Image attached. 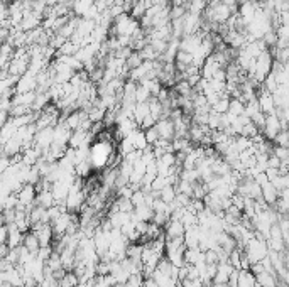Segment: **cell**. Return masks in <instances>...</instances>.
Masks as SVG:
<instances>
[{
	"label": "cell",
	"instance_id": "26",
	"mask_svg": "<svg viewBox=\"0 0 289 287\" xmlns=\"http://www.w3.org/2000/svg\"><path fill=\"white\" fill-rule=\"evenodd\" d=\"M78 284H80V279H78V276L73 270H69V272L59 281V287H76Z\"/></svg>",
	"mask_w": 289,
	"mask_h": 287
},
{
	"label": "cell",
	"instance_id": "30",
	"mask_svg": "<svg viewBox=\"0 0 289 287\" xmlns=\"http://www.w3.org/2000/svg\"><path fill=\"white\" fill-rule=\"evenodd\" d=\"M144 281H146L144 274H134V276H130L129 281L123 284V287H144Z\"/></svg>",
	"mask_w": 289,
	"mask_h": 287
},
{
	"label": "cell",
	"instance_id": "14",
	"mask_svg": "<svg viewBox=\"0 0 289 287\" xmlns=\"http://www.w3.org/2000/svg\"><path fill=\"white\" fill-rule=\"evenodd\" d=\"M22 245L29 250V252L32 253V255L38 257V253H39V250H41V241L38 239V235H36V233L32 232V230H31V232H27V233H24Z\"/></svg>",
	"mask_w": 289,
	"mask_h": 287
},
{
	"label": "cell",
	"instance_id": "42",
	"mask_svg": "<svg viewBox=\"0 0 289 287\" xmlns=\"http://www.w3.org/2000/svg\"><path fill=\"white\" fill-rule=\"evenodd\" d=\"M286 130H288V132H289V125H288V129H286Z\"/></svg>",
	"mask_w": 289,
	"mask_h": 287
},
{
	"label": "cell",
	"instance_id": "31",
	"mask_svg": "<svg viewBox=\"0 0 289 287\" xmlns=\"http://www.w3.org/2000/svg\"><path fill=\"white\" fill-rule=\"evenodd\" d=\"M146 198H147V192H144L142 190H137L132 194V204H134V208H137V206H142V204H146Z\"/></svg>",
	"mask_w": 289,
	"mask_h": 287
},
{
	"label": "cell",
	"instance_id": "11",
	"mask_svg": "<svg viewBox=\"0 0 289 287\" xmlns=\"http://www.w3.org/2000/svg\"><path fill=\"white\" fill-rule=\"evenodd\" d=\"M93 141V134L88 130H75L69 139V147L73 149H80L83 145H90V142Z\"/></svg>",
	"mask_w": 289,
	"mask_h": 287
},
{
	"label": "cell",
	"instance_id": "22",
	"mask_svg": "<svg viewBox=\"0 0 289 287\" xmlns=\"http://www.w3.org/2000/svg\"><path fill=\"white\" fill-rule=\"evenodd\" d=\"M177 198V190H176V186L174 184H171V186H168V188H164L163 191H161V199L163 201H166L168 204H171V203H174Z\"/></svg>",
	"mask_w": 289,
	"mask_h": 287
},
{
	"label": "cell",
	"instance_id": "38",
	"mask_svg": "<svg viewBox=\"0 0 289 287\" xmlns=\"http://www.w3.org/2000/svg\"><path fill=\"white\" fill-rule=\"evenodd\" d=\"M7 240H9V225H2V228H0V241L7 243Z\"/></svg>",
	"mask_w": 289,
	"mask_h": 287
},
{
	"label": "cell",
	"instance_id": "28",
	"mask_svg": "<svg viewBox=\"0 0 289 287\" xmlns=\"http://www.w3.org/2000/svg\"><path fill=\"white\" fill-rule=\"evenodd\" d=\"M262 86H264V90H266V92H269V93H274L276 90L279 88V83H278V80H276L274 73H271V75L267 76L266 80H264Z\"/></svg>",
	"mask_w": 289,
	"mask_h": 287
},
{
	"label": "cell",
	"instance_id": "9",
	"mask_svg": "<svg viewBox=\"0 0 289 287\" xmlns=\"http://www.w3.org/2000/svg\"><path fill=\"white\" fill-rule=\"evenodd\" d=\"M156 129H158L161 139H164V141L173 142L176 139L174 122H173L171 118H163V120H159L158 124H156Z\"/></svg>",
	"mask_w": 289,
	"mask_h": 287
},
{
	"label": "cell",
	"instance_id": "18",
	"mask_svg": "<svg viewBox=\"0 0 289 287\" xmlns=\"http://www.w3.org/2000/svg\"><path fill=\"white\" fill-rule=\"evenodd\" d=\"M151 115V106H149V101L147 103H137L134 108V120L137 122L139 127L142 124L144 120H146L147 117Z\"/></svg>",
	"mask_w": 289,
	"mask_h": 287
},
{
	"label": "cell",
	"instance_id": "16",
	"mask_svg": "<svg viewBox=\"0 0 289 287\" xmlns=\"http://www.w3.org/2000/svg\"><path fill=\"white\" fill-rule=\"evenodd\" d=\"M36 96L38 93L36 92H29V93H15L14 98H12V105H24V106H31L34 105Z\"/></svg>",
	"mask_w": 289,
	"mask_h": 287
},
{
	"label": "cell",
	"instance_id": "6",
	"mask_svg": "<svg viewBox=\"0 0 289 287\" xmlns=\"http://www.w3.org/2000/svg\"><path fill=\"white\" fill-rule=\"evenodd\" d=\"M259 106H261V112L266 113V115H274L278 113V106H276V101H274V96H272V93L266 92V90H261L259 92Z\"/></svg>",
	"mask_w": 289,
	"mask_h": 287
},
{
	"label": "cell",
	"instance_id": "36",
	"mask_svg": "<svg viewBox=\"0 0 289 287\" xmlns=\"http://www.w3.org/2000/svg\"><path fill=\"white\" fill-rule=\"evenodd\" d=\"M188 14V7H171V22Z\"/></svg>",
	"mask_w": 289,
	"mask_h": 287
},
{
	"label": "cell",
	"instance_id": "7",
	"mask_svg": "<svg viewBox=\"0 0 289 287\" xmlns=\"http://www.w3.org/2000/svg\"><path fill=\"white\" fill-rule=\"evenodd\" d=\"M19 203L24 206H32L36 204V198H38V190H36L34 184H24L17 192Z\"/></svg>",
	"mask_w": 289,
	"mask_h": 287
},
{
	"label": "cell",
	"instance_id": "19",
	"mask_svg": "<svg viewBox=\"0 0 289 287\" xmlns=\"http://www.w3.org/2000/svg\"><path fill=\"white\" fill-rule=\"evenodd\" d=\"M151 7V3L147 2V0H137V2L134 3V7H132V10H130V15L134 19H137L140 20L144 17V15L147 14V9Z\"/></svg>",
	"mask_w": 289,
	"mask_h": 287
},
{
	"label": "cell",
	"instance_id": "33",
	"mask_svg": "<svg viewBox=\"0 0 289 287\" xmlns=\"http://www.w3.org/2000/svg\"><path fill=\"white\" fill-rule=\"evenodd\" d=\"M144 132H146V139H147V142H149V145H154V144L161 139V135L158 132V129H156V125L151 127V129H147V130H144Z\"/></svg>",
	"mask_w": 289,
	"mask_h": 287
},
{
	"label": "cell",
	"instance_id": "35",
	"mask_svg": "<svg viewBox=\"0 0 289 287\" xmlns=\"http://www.w3.org/2000/svg\"><path fill=\"white\" fill-rule=\"evenodd\" d=\"M272 154H274L276 157H279L281 161H286V159L289 157V147L274 145V147H272Z\"/></svg>",
	"mask_w": 289,
	"mask_h": 287
},
{
	"label": "cell",
	"instance_id": "39",
	"mask_svg": "<svg viewBox=\"0 0 289 287\" xmlns=\"http://www.w3.org/2000/svg\"><path fill=\"white\" fill-rule=\"evenodd\" d=\"M144 287H159L158 281H156L154 277H146V281H144Z\"/></svg>",
	"mask_w": 289,
	"mask_h": 287
},
{
	"label": "cell",
	"instance_id": "34",
	"mask_svg": "<svg viewBox=\"0 0 289 287\" xmlns=\"http://www.w3.org/2000/svg\"><path fill=\"white\" fill-rule=\"evenodd\" d=\"M274 144L276 145H281V147H289V132L288 130H281L278 134V137L274 139Z\"/></svg>",
	"mask_w": 289,
	"mask_h": 287
},
{
	"label": "cell",
	"instance_id": "32",
	"mask_svg": "<svg viewBox=\"0 0 289 287\" xmlns=\"http://www.w3.org/2000/svg\"><path fill=\"white\" fill-rule=\"evenodd\" d=\"M205 260H206V264H208V265L220 264V258H218V250L217 248L205 250Z\"/></svg>",
	"mask_w": 289,
	"mask_h": 287
},
{
	"label": "cell",
	"instance_id": "40",
	"mask_svg": "<svg viewBox=\"0 0 289 287\" xmlns=\"http://www.w3.org/2000/svg\"><path fill=\"white\" fill-rule=\"evenodd\" d=\"M189 0H171L173 7H188Z\"/></svg>",
	"mask_w": 289,
	"mask_h": 287
},
{
	"label": "cell",
	"instance_id": "41",
	"mask_svg": "<svg viewBox=\"0 0 289 287\" xmlns=\"http://www.w3.org/2000/svg\"><path fill=\"white\" fill-rule=\"evenodd\" d=\"M283 255H284V264H286V269H288V272H289V248L284 250Z\"/></svg>",
	"mask_w": 289,
	"mask_h": 287
},
{
	"label": "cell",
	"instance_id": "21",
	"mask_svg": "<svg viewBox=\"0 0 289 287\" xmlns=\"http://www.w3.org/2000/svg\"><path fill=\"white\" fill-rule=\"evenodd\" d=\"M230 100H232V98H230L229 95H225L220 98V100L217 101V103H215L213 106H212V110L213 112H217V113H220V115H224V113H229V110H230Z\"/></svg>",
	"mask_w": 289,
	"mask_h": 287
},
{
	"label": "cell",
	"instance_id": "1",
	"mask_svg": "<svg viewBox=\"0 0 289 287\" xmlns=\"http://www.w3.org/2000/svg\"><path fill=\"white\" fill-rule=\"evenodd\" d=\"M247 258L250 260V264H257V262H262L264 258L269 255V247H267V240L264 239L262 235H259L255 232V237L252 239L249 243L243 248Z\"/></svg>",
	"mask_w": 289,
	"mask_h": 287
},
{
	"label": "cell",
	"instance_id": "23",
	"mask_svg": "<svg viewBox=\"0 0 289 287\" xmlns=\"http://www.w3.org/2000/svg\"><path fill=\"white\" fill-rule=\"evenodd\" d=\"M229 113L235 115V117H240V115H243L245 113V101L238 100V98H232V100H230Z\"/></svg>",
	"mask_w": 289,
	"mask_h": 287
},
{
	"label": "cell",
	"instance_id": "3",
	"mask_svg": "<svg viewBox=\"0 0 289 287\" xmlns=\"http://www.w3.org/2000/svg\"><path fill=\"white\" fill-rule=\"evenodd\" d=\"M281 130H284V129H283V124H281V118L278 117V113L267 115L266 125H264V129H262L264 137H266L267 141L274 142V139L278 137V134L281 132Z\"/></svg>",
	"mask_w": 289,
	"mask_h": 287
},
{
	"label": "cell",
	"instance_id": "24",
	"mask_svg": "<svg viewBox=\"0 0 289 287\" xmlns=\"http://www.w3.org/2000/svg\"><path fill=\"white\" fill-rule=\"evenodd\" d=\"M208 129L212 130V132H217V130H222V115L217 113V112H210L208 115Z\"/></svg>",
	"mask_w": 289,
	"mask_h": 287
},
{
	"label": "cell",
	"instance_id": "37",
	"mask_svg": "<svg viewBox=\"0 0 289 287\" xmlns=\"http://www.w3.org/2000/svg\"><path fill=\"white\" fill-rule=\"evenodd\" d=\"M181 284H183V287H205L201 279H189L188 277V279H184Z\"/></svg>",
	"mask_w": 289,
	"mask_h": 287
},
{
	"label": "cell",
	"instance_id": "10",
	"mask_svg": "<svg viewBox=\"0 0 289 287\" xmlns=\"http://www.w3.org/2000/svg\"><path fill=\"white\" fill-rule=\"evenodd\" d=\"M235 267L230 262H220L217 265V274H215L213 284H229L230 276L233 274Z\"/></svg>",
	"mask_w": 289,
	"mask_h": 287
},
{
	"label": "cell",
	"instance_id": "5",
	"mask_svg": "<svg viewBox=\"0 0 289 287\" xmlns=\"http://www.w3.org/2000/svg\"><path fill=\"white\" fill-rule=\"evenodd\" d=\"M55 142V127H46V129H41L36 134V141L34 145H38L41 150H48L49 147Z\"/></svg>",
	"mask_w": 289,
	"mask_h": 287
},
{
	"label": "cell",
	"instance_id": "25",
	"mask_svg": "<svg viewBox=\"0 0 289 287\" xmlns=\"http://www.w3.org/2000/svg\"><path fill=\"white\" fill-rule=\"evenodd\" d=\"M152 98V93L149 92V88H146L144 85L137 86V92H135V100H137V103H147Z\"/></svg>",
	"mask_w": 289,
	"mask_h": 287
},
{
	"label": "cell",
	"instance_id": "29",
	"mask_svg": "<svg viewBox=\"0 0 289 287\" xmlns=\"http://www.w3.org/2000/svg\"><path fill=\"white\" fill-rule=\"evenodd\" d=\"M151 46L154 48V51L158 52L159 56H163L164 52L168 51L169 41H164V39H151Z\"/></svg>",
	"mask_w": 289,
	"mask_h": 287
},
{
	"label": "cell",
	"instance_id": "2",
	"mask_svg": "<svg viewBox=\"0 0 289 287\" xmlns=\"http://www.w3.org/2000/svg\"><path fill=\"white\" fill-rule=\"evenodd\" d=\"M112 154L114 150L110 142H100V141L95 142L92 145V154H90V162H92L93 169H102V167L109 166Z\"/></svg>",
	"mask_w": 289,
	"mask_h": 287
},
{
	"label": "cell",
	"instance_id": "8",
	"mask_svg": "<svg viewBox=\"0 0 289 287\" xmlns=\"http://www.w3.org/2000/svg\"><path fill=\"white\" fill-rule=\"evenodd\" d=\"M201 43H203V34H191V36H184L181 39V46H179V51H186L189 54H195V52L200 49Z\"/></svg>",
	"mask_w": 289,
	"mask_h": 287
},
{
	"label": "cell",
	"instance_id": "13",
	"mask_svg": "<svg viewBox=\"0 0 289 287\" xmlns=\"http://www.w3.org/2000/svg\"><path fill=\"white\" fill-rule=\"evenodd\" d=\"M279 196H281V192L271 181L262 184V199L266 201L269 206H276V203L279 201Z\"/></svg>",
	"mask_w": 289,
	"mask_h": 287
},
{
	"label": "cell",
	"instance_id": "20",
	"mask_svg": "<svg viewBox=\"0 0 289 287\" xmlns=\"http://www.w3.org/2000/svg\"><path fill=\"white\" fill-rule=\"evenodd\" d=\"M75 172H76L78 178H81V179L90 178V176H92V172H93V166H92V162H90V161H83V162L76 164Z\"/></svg>",
	"mask_w": 289,
	"mask_h": 287
},
{
	"label": "cell",
	"instance_id": "17",
	"mask_svg": "<svg viewBox=\"0 0 289 287\" xmlns=\"http://www.w3.org/2000/svg\"><path fill=\"white\" fill-rule=\"evenodd\" d=\"M255 279H257V282L262 287H278V284H279L278 274H271V272H266V270L261 274H257Z\"/></svg>",
	"mask_w": 289,
	"mask_h": 287
},
{
	"label": "cell",
	"instance_id": "4",
	"mask_svg": "<svg viewBox=\"0 0 289 287\" xmlns=\"http://www.w3.org/2000/svg\"><path fill=\"white\" fill-rule=\"evenodd\" d=\"M38 90V75L27 71L24 76L19 78L17 85H15V93H29Z\"/></svg>",
	"mask_w": 289,
	"mask_h": 287
},
{
	"label": "cell",
	"instance_id": "12",
	"mask_svg": "<svg viewBox=\"0 0 289 287\" xmlns=\"http://www.w3.org/2000/svg\"><path fill=\"white\" fill-rule=\"evenodd\" d=\"M164 235L166 239H177V237L186 235V227L181 220H169L168 225L164 227Z\"/></svg>",
	"mask_w": 289,
	"mask_h": 287
},
{
	"label": "cell",
	"instance_id": "27",
	"mask_svg": "<svg viewBox=\"0 0 289 287\" xmlns=\"http://www.w3.org/2000/svg\"><path fill=\"white\" fill-rule=\"evenodd\" d=\"M142 63H144V59H142V56H140V52H139V51H134V52H132V54L129 56V59L125 61L127 68H129L130 71H132V69H135V68H139Z\"/></svg>",
	"mask_w": 289,
	"mask_h": 287
},
{
	"label": "cell",
	"instance_id": "15",
	"mask_svg": "<svg viewBox=\"0 0 289 287\" xmlns=\"http://www.w3.org/2000/svg\"><path fill=\"white\" fill-rule=\"evenodd\" d=\"M36 204L38 206H43L49 210V208L56 206V198L53 194V190H43L38 192V198H36Z\"/></svg>",
	"mask_w": 289,
	"mask_h": 287
}]
</instances>
